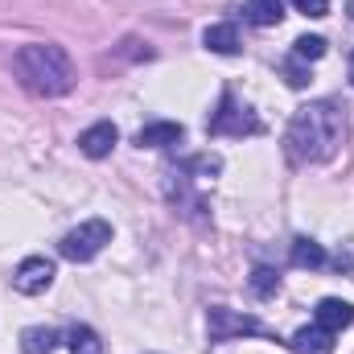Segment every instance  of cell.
<instances>
[{"label":"cell","mask_w":354,"mask_h":354,"mask_svg":"<svg viewBox=\"0 0 354 354\" xmlns=\"http://www.w3.org/2000/svg\"><path fill=\"white\" fill-rule=\"evenodd\" d=\"M202 46L210 50V54H239V29L231 25V21H223V25H206V33H202Z\"/></svg>","instance_id":"cell-11"},{"label":"cell","mask_w":354,"mask_h":354,"mask_svg":"<svg viewBox=\"0 0 354 354\" xmlns=\"http://www.w3.org/2000/svg\"><path fill=\"white\" fill-rule=\"evenodd\" d=\"M243 17H248L252 25H260V29L280 25V21H284V0H248V4H243Z\"/></svg>","instance_id":"cell-12"},{"label":"cell","mask_w":354,"mask_h":354,"mask_svg":"<svg viewBox=\"0 0 354 354\" xmlns=\"http://www.w3.org/2000/svg\"><path fill=\"white\" fill-rule=\"evenodd\" d=\"M185 169L194 174V181H210L214 174H223V157H218V153H202V157H194Z\"/></svg>","instance_id":"cell-18"},{"label":"cell","mask_w":354,"mask_h":354,"mask_svg":"<svg viewBox=\"0 0 354 354\" xmlns=\"http://www.w3.org/2000/svg\"><path fill=\"white\" fill-rule=\"evenodd\" d=\"M288 4L305 17H330V0H288Z\"/></svg>","instance_id":"cell-20"},{"label":"cell","mask_w":354,"mask_h":354,"mask_svg":"<svg viewBox=\"0 0 354 354\" xmlns=\"http://www.w3.org/2000/svg\"><path fill=\"white\" fill-rule=\"evenodd\" d=\"M107 243H111V223H107V218H87V223H79L75 231L62 235L58 252H62V260H71V264H91Z\"/></svg>","instance_id":"cell-3"},{"label":"cell","mask_w":354,"mask_h":354,"mask_svg":"<svg viewBox=\"0 0 354 354\" xmlns=\"http://www.w3.org/2000/svg\"><path fill=\"white\" fill-rule=\"evenodd\" d=\"M288 260H292V268H309V272H313V268L326 264V248L301 235V239H292V252H288Z\"/></svg>","instance_id":"cell-14"},{"label":"cell","mask_w":354,"mask_h":354,"mask_svg":"<svg viewBox=\"0 0 354 354\" xmlns=\"http://www.w3.org/2000/svg\"><path fill=\"white\" fill-rule=\"evenodd\" d=\"M12 75L17 83L37 95V99H58L75 87V62L62 46L54 41H29L12 54Z\"/></svg>","instance_id":"cell-2"},{"label":"cell","mask_w":354,"mask_h":354,"mask_svg":"<svg viewBox=\"0 0 354 354\" xmlns=\"http://www.w3.org/2000/svg\"><path fill=\"white\" fill-rule=\"evenodd\" d=\"M206 132L210 136H256V132H264V124L252 107H243L231 91H223L218 111H210V120H206Z\"/></svg>","instance_id":"cell-4"},{"label":"cell","mask_w":354,"mask_h":354,"mask_svg":"<svg viewBox=\"0 0 354 354\" xmlns=\"http://www.w3.org/2000/svg\"><path fill=\"white\" fill-rule=\"evenodd\" d=\"M317 326L322 330H330V334H338V330H346L354 326V305L351 301H338V297H326V301H317Z\"/></svg>","instance_id":"cell-9"},{"label":"cell","mask_w":354,"mask_h":354,"mask_svg":"<svg viewBox=\"0 0 354 354\" xmlns=\"http://www.w3.org/2000/svg\"><path fill=\"white\" fill-rule=\"evenodd\" d=\"M58 351V330L50 326H29L21 334V354H54Z\"/></svg>","instance_id":"cell-13"},{"label":"cell","mask_w":354,"mask_h":354,"mask_svg":"<svg viewBox=\"0 0 354 354\" xmlns=\"http://www.w3.org/2000/svg\"><path fill=\"white\" fill-rule=\"evenodd\" d=\"M351 8H354V4H351Z\"/></svg>","instance_id":"cell-22"},{"label":"cell","mask_w":354,"mask_h":354,"mask_svg":"<svg viewBox=\"0 0 354 354\" xmlns=\"http://www.w3.org/2000/svg\"><path fill=\"white\" fill-rule=\"evenodd\" d=\"M248 284H252V292H256L260 301H268V297L280 292V272H276V268H256V272L248 276Z\"/></svg>","instance_id":"cell-16"},{"label":"cell","mask_w":354,"mask_h":354,"mask_svg":"<svg viewBox=\"0 0 354 354\" xmlns=\"http://www.w3.org/2000/svg\"><path fill=\"white\" fill-rule=\"evenodd\" d=\"M351 83H354V54H351Z\"/></svg>","instance_id":"cell-21"},{"label":"cell","mask_w":354,"mask_h":354,"mask_svg":"<svg viewBox=\"0 0 354 354\" xmlns=\"http://www.w3.org/2000/svg\"><path fill=\"white\" fill-rule=\"evenodd\" d=\"M322 54H326V37H317V33H305L292 41V58H301V62H317Z\"/></svg>","instance_id":"cell-17"},{"label":"cell","mask_w":354,"mask_h":354,"mask_svg":"<svg viewBox=\"0 0 354 354\" xmlns=\"http://www.w3.org/2000/svg\"><path fill=\"white\" fill-rule=\"evenodd\" d=\"M342 136H346V120H342L338 103L317 99V103H305L292 111L288 132H284V153L292 165H322L338 153Z\"/></svg>","instance_id":"cell-1"},{"label":"cell","mask_w":354,"mask_h":354,"mask_svg":"<svg viewBox=\"0 0 354 354\" xmlns=\"http://www.w3.org/2000/svg\"><path fill=\"white\" fill-rule=\"evenodd\" d=\"M280 71H284V83H288V87H297V91H301L305 83H309V71L301 66V58H288V62H284Z\"/></svg>","instance_id":"cell-19"},{"label":"cell","mask_w":354,"mask_h":354,"mask_svg":"<svg viewBox=\"0 0 354 354\" xmlns=\"http://www.w3.org/2000/svg\"><path fill=\"white\" fill-rule=\"evenodd\" d=\"M288 346H292L297 354H334V334L322 330V326H305V330L292 334Z\"/></svg>","instance_id":"cell-10"},{"label":"cell","mask_w":354,"mask_h":354,"mask_svg":"<svg viewBox=\"0 0 354 354\" xmlns=\"http://www.w3.org/2000/svg\"><path fill=\"white\" fill-rule=\"evenodd\" d=\"M115 140H120L115 124H111V120H99V124H91L87 132L79 136V153H83V157H91V161H103V157L115 149Z\"/></svg>","instance_id":"cell-7"},{"label":"cell","mask_w":354,"mask_h":354,"mask_svg":"<svg viewBox=\"0 0 354 354\" xmlns=\"http://www.w3.org/2000/svg\"><path fill=\"white\" fill-rule=\"evenodd\" d=\"M181 136H185L181 124L157 120V124H145V128L136 132V145H140V149H174V145H181Z\"/></svg>","instance_id":"cell-8"},{"label":"cell","mask_w":354,"mask_h":354,"mask_svg":"<svg viewBox=\"0 0 354 354\" xmlns=\"http://www.w3.org/2000/svg\"><path fill=\"white\" fill-rule=\"evenodd\" d=\"M50 284H54V264L46 256H29V260H21V268L12 272V288L21 297H41Z\"/></svg>","instance_id":"cell-6"},{"label":"cell","mask_w":354,"mask_h":354,"mask_svg":"<svg viewBox=\"0 0 354 354\" xmlns=\"http://www.w3.org/2000/svg\"><path fill=\"white\" fill-rule=\"evenodd\" d=\"M66 346H71V354H103V342H99V334L91 326H71Z\"/></svg>","instance_id":"cell-15"},{"label":"cell","mask_w":354,"mask_h":354,"mask_svg":"<svg viewBox=\"0 0 354 354\" xmlns=\"http://www.w3.org/2000/svg\"><path fill=\"white\" fill-rule=\"evenodd\" d=\"M206 330H210V342H231V338H243V334H268L252 313H235L227 305L206 309Z\"/></svg>","instance_id":"cell-5"}]
</instances>
